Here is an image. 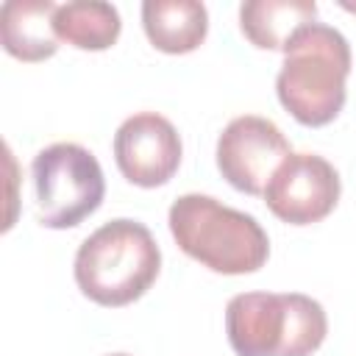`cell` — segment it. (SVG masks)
I'll use <instances>...</instances> for the list:
<instances>
[{
  "label": "cell",
  "mask_w": 356,
  "mask_h": 356,
  "mask_svg": "<svg viewBox=\"0 0 356 356\" xmlns=\"http://www.w3.org/2000/svg\"><path fill=\"white\" fill-rule=\"evenodd\" d=\"M350 75L348 39L325 25H303L284 47V64L275 78L281 106L309 128L328 125L345 106V81Z\"/></svg>",
  "instance_id": "1"
},
{
  "label": "cell",
  "mask_w": 356,
  "mask_h": 356,
  "mask_svg": "<svg viewBox=\"0 0 356 356\" xmlns=\"http://www.w3.org/2000/svg\"><path fill=\"white\" fill-rule=\"evenodd\" d=\"M225 334L236 356H312L328 317L300 292H239L225 306Z\"/></svg>",
  "instance_id": "2"
},
{
  "label": "cell",
  "mask_w": 356,
  "mask_h": 356,
  "mask_svg": "<svg viewBox=\"0 0 356 356\" xmlns=\"http://www.w3.org/2000/svg\"><path fill=\"white\" fill-rule=\"evenodd\" d=\"M167 222L189 259L222 275L256 273L270 256V239L256 217L209 195H181L170 206Z\"/></svg>",
  "instance_id": "3"
},
{
  "label": "cell",
  "mask_w": 356,
  "mask_h": 356,
  "mask_svg": "<svg viewBox=\"0 0 356 356\" xmlns=\"http://www.w3.org/2000/svg\"><path fill=\"white\" fill-rule=\"evenodd\" d=\"M161 250L136 220H111L89 234L75 253V284L97 306L120 309L139 300L156 281Z\"/></svg>",
  "instance_id": "4"
},
{
  "label": "cell",
  "mask_w": 356,
  "mask_h": 356,
  "mask_svg": "<svg viewBox=\"0 0 356 356\" xmlns=\"http://www.w3.org/2000/svg\"><path fill=\"white\" fill-rule=\"evenodd\" d=\"M36 217L47 228H72L83 222L106 195V181L97 159L75 145L56 142L36 153L31 164Z\"/></svg>",
  "instance_id": "5"
},
{
  "label": "cell",
  "mask_w": 356,
  "mask_h": 356,
  "mask_svg": "<svg viewBox=\"0 0 356 356\" xmlns=\"http://www.w3.org/2000/svg\"><path fill=\"white\" fill-rule=\"evenodd\" d=\"M339 175L317 153H289L264 186L267 209L289 225H312L328 217L339 200Z\"/></svg>",
  "instance_id": "6"
},
{
  "label": "cell",
  "mask_w": 356,
  "mask_h": 356,
  "mask_svg": "<svg viewBox=\"0 0 356 356\" xmlns=\"http://www.w3.org/2000/svg\"><path fill=\"white\" fill-rule=\"evenodd\" d=\"M289 153L281 128L256 114L231 120L217 139V167L222 178L245 195H264L275 167Z\"/></svg>",
  "instance_id": "7"
},
{
  "label": "cell",
  "mask_w": 356,
  "mask_h": 356,
  "mask_svg": "<svg viewBox=\"0 0 356 356\" xmlns=\"http://www.w3.org/2000/svg\"><path fill=\"white\" fill-rule=\"evenodd\" d=\"M181 153L175 125L156 111L128 117L114 134V161L120 172L145 189L167 184L181 164Z\"/></svg>",
  "instance_id": "8"
},
{
  "label": "cell",
  "mask_w": 356,
  "mask_h": 356,
  "mask_svg": "<svg viewBox=\"0 0 356 356\" xmlns=\"http://www.w3.org/2000/svg\"><path fill=\"white\" fill-rule=\"evenodd\" d=\"M53 0H6L0 6V39L19 61H44L58 50Z\"/></svg>",
  "instance_id": "9"
},
{
  "label": "cell",
  "mask_w": 356,
  "mask_h": 356,
  "mask_svg": "<svg viewBox=\"0 0 356 356\" xmlns=\"http://www.w3.org/2000/svg\"><path fill=\"white\" fill-rule=\"evenodd\" d=\"M142 28L161 53H192L209 33V11L197 0H145Z\"/></svg>",
  "instance_id": "10"
},
{
  "label": "cell",
  "mask_w": 356,
  "mask_h": 356,
  "mask_svg": "<svg viewBox=\"0 0 356 356\" xmlns=\"http://www.w3.org/2000/svg\"><path fill=\"white\" fill-rule=\"evenodd\" d=\"M314 17L317 6L312 0H248L239 6V28L261 50H284Z\"/></svg>",
  "instance_id": "11"
},
{
  "label": "cell",
  "mask_w": 356,
  "mask_h": 356,
  "mask_svg": "<svg viewBox=\"0 0 356 356\" xmlns=\"http://www.w3.org/2000/svg\"><path fill=\"white\" fill-rule=\"evenodd\" d=\"M56 36L78 50H106L120 36V11L103 0H72L56 8Z\"/></svg>",
  "instance_id": "12"
},
{
  "label": "cell",
  "mask_w": 356,
  "mask_h": 356,
  "mask_svg": "<svg viewBox=\"0 0 356 356\" xmlns=\"http://www.w3.org/2000/svg\"><path fill=\"white\" fill-rule=\"evenodd\" d=\"M108 356H128V353H108Z\"/></svg>",
  "instance_id": "13"
}]
</instances>
